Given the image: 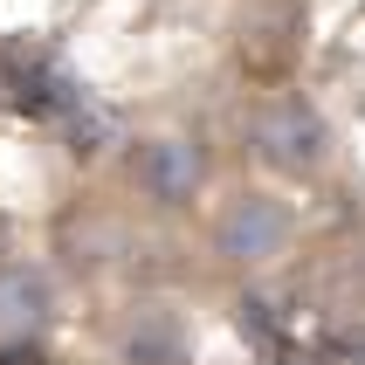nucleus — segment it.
Listing matches in <instances>:
<instances>
[{
  "mask_svg": "<svg viewBox=\"0 0 365 365\" xmlns=\"http://www.w3.org/2000/svg\"><path fill=\"white\" fill-rule=\"evenodd\" d=\"M110 351H118V365H186L193 324L173 297H138L110 317Z\"/></svg>",
  "mask_w": 365,
  "mask_h": 365,
  "instance_id": "obj_4",
  "label": "nucleus"
},
{
  "mask_svg": "<svg viewBox=\"0 0 365 365\" xmlns=\"http://www.w3.org/2000/svg\"><path fill=\"white\" fill-rule=\"evenodd\" d=\"M242 145H248V159L262 165L276 186H283V180H317V173L331 165V124H324V110H317L310 97H297L289 83H276V90H262V97L248 103Z\"/></svg>",
  "mask_w": 365,
  "mask_h": 365,
  "instance_id": "obj_1",
  "label": "nucleus"
},
{
  "mask_svg": "<svg viewBox=\"0 0 365 365\" xmlns=\"http://www.w3.org/2000/svg\"><path fill=\"white\" fill-rule=\"evenodd\" d=\"M56 324V297H48V276L28 262H0V351H28L48 338Z\"/></svg>",
  "mask_w": 365,
  "mask_h": 365,
  "instance_id": "obj_5",
  "label": "nucleus"
},
{
  "mask_svg": "<svg viewBox=\"0 0 365 365\" xmlns=\"http://www.w3.org/2000/svg\"><path fill=\"white\" fill-rule=\"evenodd\" d=\"M124 186L159 214H186L207 193V145L186 131H145L124 145Z\"/></svg>",
  "mask_w": 365,
  "mask_h": 365,
  "instance_id": "obj_2",
  "label": "nucleus"
},
{
  "mask_svg": "<svg viewBox=\"0 0 365 365\" xmlns=\"http://www.w3.org/2000/svg\"><path fill=\"white\" fill-rule=\"evenodd\" d=\"M345 365H365V345H351V351H345Z\"/></svg>",
  "mask_w": 365,
  "mask_h": 365,
  "instance_id": "obj_6",
  "label": "nucleus"
},
{
  "mask_svg": "<svg viewBox=\"0 0 365 365\" xmlns=\"http://www.w3.org/2000/svg\"><path fill=\"white\" fill-rule=\"evenodd\" d=\"M289 242H297V207L276 186H242L214 214V255L227 269H269Z\"/></svg>",
  "mask_w": 365,
  "mask_h": 365,
  "instance_id": "obj_3",
  "label": "nucleus"
}]
</instances>
